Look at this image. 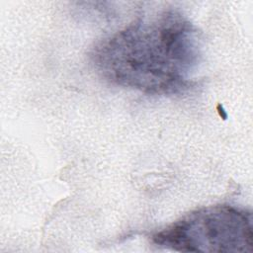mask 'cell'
<instances>
[{
	"label": "cell",
	"instance_id": "cell-1",
	"mask_svg": "<svg viewBox=\"0 0 253 253\" xmlns=\"http://www.w3.org/2000/svg\"><path fill=\"white\" fill-rule=\"evenodd\" d=\"M91 57L101 76L113 84L171 95L190 87L200 46L194 26L170 9L141 17L103 40Z\"/></svg>",
	"mask_w": 253,
	"mask_h": 253
},
{
	"label": "cell",
	"instance_id": "cell-2",
	"mask_svg": "<svg viewBox=\"0 0 253 253\" xmlns=\"http://www.w3.org/2000/svg\"><path fill=\"white\" fill-rule=\"evenodd\" d=\"M252 216L245 210L219 205L194 211L156 232L159 247L180 252H251Z\"/></svg>",
	"mask_w": 253,
	"mask_h": 253
}]
</instances>
